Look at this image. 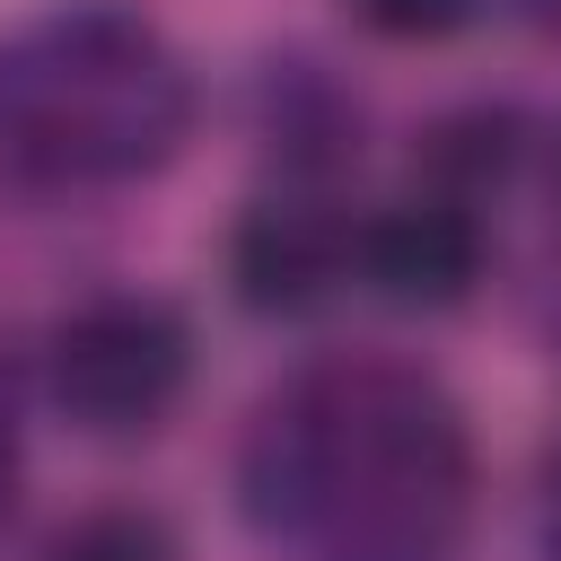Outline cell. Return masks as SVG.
<instances>
[{
  "mask_svg": "<svg viewBox=\"0 0 561 561\" xmlns=\"http://www.w3.org/2000/svg\"><path fill=\"white\" fill-rule=\"evenodd\" d=\"M245 517L307 561H465L473 438L403 359L298 368L245 430Z\"/></svg>",
  "mask_w": 561,
  "mask_h": 561,
  "instance_id": "obj_1",
  "label": "cell"
},
{
  "mask_svg": "<svg viewBox=\"0 0 561 561\" xmlns=\"http://www.w3.org/2000/svg\"><path fill=\"white\" fill-rule=\"evenodd\" d=\"M193 131L184 53L123 0H61L0 35V167L26 184H131Z\"/></svg>",
  "mask_w": 561,
  "mask_h": 561,
  "instance_id": "obj_2",
  "label": "cell"
},
{
  "mask_svg": "<svg viewBox=\"0 0 561 561\" xmlns=\"http://www.w3.org/2000/svg\"><path fill=\"white\" fill-rule=\"evenodd\" d=\"M53 403L88 438H140L175 412L193 377V333L149 289H105L53 324Z\"/></svg>",
  "mask_w": 561,
  "mask_h": 561,
  "instance_id": "obj_3",
  "label": "cell"
},
{
  "mask_svg": "<svg viewBox=\"0 0 561 561\" xmlns=\"http://www.w3.org/2000/svg\"><path fill=\"white\" fill-rule=\"evenodd\" d=\"M351 263L368 272V289L386 307H465L473 280H482V219L456 202V193H430V202H394L377 210L359 237H351Z\"/></svg>",
  "mask_w": 561,
  "mask_h": 561,
  "instance_id": "obj_4",
  "label": "cell"
},
{
  "mask_svg": "<svg viewBox=\"0 0 561 561\" xmlns=\"http://www.w3.org/2000/svg\"><path fill=\"white\" fill-rule=\"evenodd\" d=\"M342 263H351V237H342L333 219L298 210V202L245 210V228H237V245H228V280H237V298H245L254 316H307V307L342 280Z\"/></svg>",
  "mask_w": 561,
  "mask_h": 561,
  "instance_id": "obj_5",
  "label": "cell"
},
{
  "mask_svg": "<svg viewBox=\"0 0 561 561\" xmlns=\"http://www.w3.org/2000/svg\"><path fill=\"white\" fill-rule=\"evenodd\" d=\"M44 561H184V543H175L167 517H149V508H96V517L61 526Z\"/></svg>",
  "mask_w": 561,
  "mask_h": 561,
  "instance_id": "obj_6",
  "label": "cell"
},
{
  "mask_svg": "<svg viewBox=\"0 0 561 561\" xmlns=\"http://www.w3.org/2000/svg\"><path fill=\"white\" fill-rule=\"evenodd\" d=\"M473 9H482V0H359V18H368L377 35H394V44H438V35H456Z\"/></svg>",
  "mask_w": 561,
  "mask_h": 561,
  "instance_id": "obj_7",
  "label": "cell"
},
{
  "mask_svg": "<svg viewBox=\"0 0 561 561\" xmlns=\"http://www.w3.org/2000/svg\"><path fill=\"white\" fill-rule=\"evenodd\" d=\"M543 543H552V561H561V456H552V473H543Z\"/></svg>",
  "mask_w": 561,
  "mask_h": 561,
  "instance_id": "obj_8",
  "label": "cell"
},
{
  "mask_svg": "<svg viewBox=\"0 0 561 561\" xmlns=\"http://www.w3.org/2000/svg\"><path fill=\"white\" fill-rule=\"evenodd\" d=\"M18 500V430H9V412H0V508Z\"/></svg>",
  "mask_w": 561,
  "mask_h": 561,
  "instance_id": "obj_9",
  "label": "cell"
}]
</instances>
